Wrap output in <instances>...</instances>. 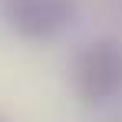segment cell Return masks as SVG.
<instances>
[{
  "label": "cell",
  "mask_w": 122,
  "mask_h": 122,
  "mask_svg": "<svg viewBox=\"0 0 122 122\" xmlns=\"http://www.w3.org/2000/svg\"><path fill=\"white\" fill-rule=\"evenodd\" d=\"M73 82L82 102H106L122 89V46L96 40L79 53L73 66Z\"/></svg>",
  "instance_id": "cell-1"
},
{
  "label": "cell",
  "mask_w": 122,
  "mask_h": 122,
  "mask_svg": "<svg viewBox=\"0 0 122 122\" xmlns=\"http://www.w3.org/2000/svg\"><path fill=\"white\" fill-rule=\"evenodd\" d=\"M73 13L76 0H3V20L23 40H53Z\"/></svg>",
  "instance_id": "cell-2"
},
{
  "label": "cell",
  "mask_w": 122,
  "mask_h": 122,
  "mask_svg": "<svg viewBox=\"0 0 122 122\" xmlns=\"http://www.w3.org/2000/svg\"><path fill=\"white\" fill-rule=\"evenodd\" d=\"M0 122H3V119H0Z\"/></svg>",
  "instance_id": "cell-3"
}]
</instances>
